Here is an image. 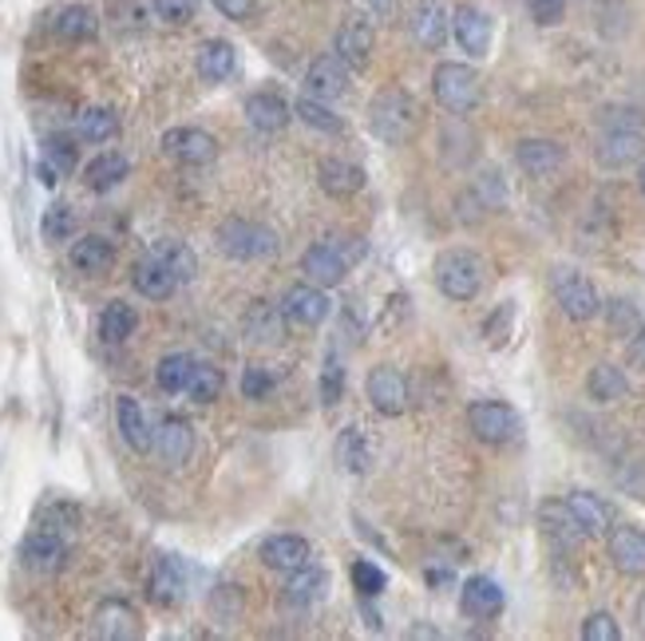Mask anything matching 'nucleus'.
<instances>
[{
    "mask_svg": "<svg viewBox=\"0 0 645 641\" xmlns=\"http://www.w3.org/2000/svg\"><path fill=\"white\" fill-rule=\"evenodd\" d=\"M369 127L380 143L389 147H404L416 139L420 132V104L404 87H384L369 104Z\"/></svg>",
    "mask_w": 645,
    "mask_h": 641,
    "instance_id": "obj_1",
    "label": "nucleus"
},
{
    "mask_svg": "<svg viewBox=\"0 0 645 641\" xmlns=\"http://www.w3.org/2000/svg\"><path fill=\"white\" fill-rule=\"evenodd\" d=\"M364 238L357 234H332V238H321L317 245H309L302 258V274L317 285H341L345 274H349L352 265L364 258Z\"/></svg>",
    "mask_w": 645,
    "mask_h": 641,
    "instance_id": "obj_2",
    "label": "nucleus"
},
{
    "mask_svg": "<svg viewBox=\"0 0 645 641\" xmlns=\"http://www.w3.org/2000/svg\"><path fill=\"white\" fill-rule=\"evenodd\" d=\"M436 285L452 302H472L475 293L484 290V262L472 250H447L436 258Z\"/></svg>",
    "mask_w": 645,
    "mask_h": 641,
    "instance_id": "obj_3",
    "label": "nucleus"
},
{
    "mask_svg": "<svg viewBox=\"0 0 645 641\" xmlns=\"http://www.w3.org/2000/svg\"><path fill=\"white\" fill-rule=\"evenodd\" d=\"M219 250L234 262H257V258L277 254V234L250 218H226L219 227Z\"/></svg>",
    "mask_w": 645,
    "mask_h": 641,
    "instance_id": "obj_4",
    "label": "nucleus"
},
{
    "mask_svg": "<svg viewBox=\"0 0 645 641\" xmlns=\"http://www.w3.org/2000/svg\"><path fill=\"white\" fill-rule=\"evenodd\" d=\"M432 92H436L440 107H447L452 115H467L479 104V76L467 64H440L432 76Z\"/></svg>",
    "mask_w": 645,
    "mask_h": 641,
    "instance_id": "obj_5",
    "label": "nucleus"
},
{
    "mask_svg": "<svg viewBox=\"0 0 645 641\" xmlns=\"http://www.w3.org/2000/svg\"><path fill=\"white\" fill-rule=\"evenodd\" d=\"M551 290H554V302H559V309L567 313L570 320H590L599 317L602 309V297L599 290H594V282L590 277H582L579 270H554L551 274Z\"/></svg>",
    "mask_w": 645,
    "mask_h": 641,
    "instance_id": "obj_6",
    "label": "nucleus"
},
{
    "mask_svg": "<svg viewBox=\"0 0 645 641\" xmlns=\"http://www.w3.org/2000/svg\"><path fill=\"white\" fill-rule=\"evenodd\" d=\"M467 424H472V432L484 443H511L522 432L519 412L511 404H504V400H475L467 408Z\"/></svg>",
    "mask_w": 645,
    "mask_h": 641,
    "instance_id": "obj_7",
    "label": "nucleus"
},
{
    "mask_svg": "<svg viewBox=\"0 0 645 641\" xmlns=\"http://www.w3.org/2000/svg\"><path fill=\"white\" fill-rule=\"evenodd\" d=\"M599 162L610 170H622L630 162H637L645 155V135H642V123H622V119H610L606 132L599 135Z\"/></svg>",
    "mask_w": 645,
    "mask_h": 641,
    "instance_id": "obj_8",
    "label": "nucleus"
},
{
    "mask_svg": "<svg viewBox=\"0 0 645 641\" xmlns=\"http://www.w3.org/2000/svg\"><path fill=\"white\" fill-rule=\"evenodd\" d=\"M282 317L289 320V325H302V329H314V325H321L325 317H329V293H325V285L317 282H297L285 290L282 297Z\"/></svg>",
    "mask_w": 645,
    "mask_h": 641,
    "instance_id": "obj_9",
    "label": "nucleus"
},
{
    "mask_svg": "<svg viewBox=\"0 0 645 641\" xmlns=\"http://www.w3.org/2000/svg\"><path fill=\"white\" fill-rule=\"evenodd\" d=\"M504 586L495 582L491 575H472L459 586V613L472 618V622H491V618L504 613Z\"/></svg>",
    "mask_w": 645,
    "mask_h": 641,
    "instance_id": "obj_10",
    "label": "nucleus"
},
{
    "mask_svg": "<svg viewBox=\"0 0 645 641\" xmlns=\"http://www.w3.org/2000/svg\"><path fill=\"white\" fill-rule=\"evenodd\" d=\"M20 563L29 566L32 575H56L67 563V543L56 527H40L20 543Z\"/></svg>",
    "mask_w": 645,
    "mask_h": 641,
    "instance_id": "obj_11",
    "label": "nucleus"
},
{
    "mask_svg": "<svg viewBox=\"0 0 645 641\" xmlns=\"http://www.w3.org/2000/svg\"><path fill=\"white\" fill-rule=\"evenodd\" d=\"M349 72L352 67L345 64L337 52H325V56H317L314 64H309V72H305V92L325 99V104H332V99L349 95Z\"/></svg>",
    "mask_w": 645,
    "mask_h": 641,
    "instance_id": "obj_12",
    "label": "nucleus"
},
{
    "mask_svg": "<svg viewBox=\"0 0 645 641\" xmlns=\"http://www.w3.org/2000/svg\"><path fill=\"white\" fill-rule=\"evenodd\" d=\"M452 36L472 60H484L491 52V17L475 4H459L456 17H452Z\"/></svg>",
    "mask_w": 645,
    "mask_h": 641,
    "instance_id": "obj_13",
    "label": "nucleus"
},
{
    "mask_svg": "<svg viewBox=\"0 0 645 641\" xmlns=\"http://www.w3.org/2000/svg\"><path fill=\"white\" fill-rule=\"evenodd\" d=\"M162 151L171 155V159L187 162V167H202V162L219 155V143L202 127H171V132L162 135Z\"/></svg>",
    "mask_w": 645,
    "mask_h": 641,
    "instance_id": "obj_14",
    "label": "nucleus"
},
{
    "mask_svg": "<svg viewBox=\"0 0 645 641\" xmlns=\"http://www.w3.org/2000/svg\"><path fill=\"white\" fill-rule=\"evenodd\" d=\"M369 400L380 416H400L409 408V380L392 365H380L369 372Z\"/></svg>",
    "mask_w": 645,
    "mask_h": 641,
    "instance_id": "obj_15",
    "label": "nucleus"
},
{
    "mask_svg": "<svg viewBox=\"0 0 645 641\" xmlns=\"http://www.w3.org/2000/svg\"><path fill=\"white\" fill-rule=\"evenodd\" d=\"M372 24L369 17H361V12H352V17H345L341 32H337V56L345 60V64L352 67V72H364L372 60Z\"/></svg>",
    "mask_w": 645,
    "mask_h": 641,
    "instance_id": "obj_16",
    "label": "nucleus"
},
{
    "mask_svg": "<svg viewBox=\"0 0 645 641\" xmlns=\"http://www.w3.org/2000/svg\"><path fill=\"white\" fill-rule=\"evenodd\" d=\"M155 452L167 467H182L194 452V428L182 416H167L159 428H155Z\"/></svg>",
    "mask_w": 645,
    "mask_h": 641,
    "instance_id": "obj_17",
    "label": "nucleus"
},
{
    "mask_svg": "<svg viewBox=\"0 0 645 641\" xmlns=\"http://www.w3.org/2000/svg\"><path fill=\"white\" fill-rule=\"evenodd\" d=\"M567 507H570V515L579 519L586 538H602L614 530V511H610V503L602 500V495H594V491H570Z\"/></svg>",
    "mask_w": 645,
    "mask_h": 641,
    "instance_id": "obj_18",
    "label": "nucleus"
},
{
    "mask_svg": "<svg viewBox=\"0 0 645 641\" xmlns=\"http://www.w3.org/2000/svg\"><path fill=\"white\" fill-rule=\"evenodd\" d=\"M447 32H452V20H447L444 0H416V12H412V36L420 48L436 52L447 44Z\"/></svg>",
    "mask_w": 645,
    "mask_h": 641,
    "instance_id": "obj_19",
    "label": "nucleus"
},
{
    "mask_svg": "<svg viewBox=\"0 0 645 641\" xmlns=\"http://www.w3.org/2000/svg\"><path fill=\"white\" fill-rule=\"evenodd\" d=\"M131 285L147 297V302H167L175 290H179V277L171 274V265L162 262V258L147 254L135 262L131 270Z\"/></svg>",
    "mask_w": 645,
    "mask_h": 641,
    "instance_id": "obj_20",
    "label": "nucleus"
},
{
    "mask_svg": "<svg viewBox=\"0 0 645 641\" xmlns=\"http://www.w3.org/2000/svg\"><path fill=\"white\" fill-rule=\"evenodd\" d=\"M309 555H314V547H309V538H302V535H269L266 543H262V563H266L269 570H282V575L302 570V566L309 563Z\"/></svg>",
    "mask_w": 645,
    "mask_h": 641,
    "instance_id": "obj_21",
    "label": "nucleus"
},
{
    "mask_svg": "<svg viewBox=\"0 0 645 641\" xmlns=\"http://www.w3.org/2000/svg\"><path fill=\"white\" fill-rule=\"evenodd\" d=\"M610 558L622 575L642 578L645 575V530L642 527H614L610 530Z\"/></svg>",
    "mask_w": 645,
    "mask_h": 641,
    "instance_id": "obj_22",
    "label": "nucleus"
},
{
    "mask_svg": "<svg viewBox=\"0 0 645 641\" xmlns=\"http://www.w3.org/2000/svg\"><path fill=\"white\" fill-rule=\"evenodd\" d=\"M246 119L254 132L274 135V132H285V123L294 119V107L285 104V95L277 92H254L246 99Z\"/></svg>",
    "mask_w": 645,
    "mask_h": 641,
    "instance_id": "obj_23",
    "label": "nucleus"
},
{
    "mask_svg": "<svg viewBox=\"0 0 645 641\" xmlns=\"http://www.w3.org/2000/svg\"><path fill=\"white\" fill-rule=\"evenodd\" d=\"M317 182H321V190L329 199H352V195L364 190V170L349 159H321Z\"/></svg>",
    "mask_w": 645,
    "mask_h": 641,
    "instance_id": "obj_24",
    "label": "nucleus"
},
{
    "mask_svg": "<svg viewBox=\"0 0 645 641\" xmlns=\"http://www.w3.org/2000/svg\"><path fill=\"white\" fill-rule=\"evenodd\" d=\"M539 527L559 550H574L582 538H586V535H582V527H579V519L570 515L567 500H562V503H542V507H539Z\"/></svg>",
    "mask_w": 645,
    "mask_h": 641,
    "instance_id": "obj_25",
    "label": "nucleus"
},
{
    "mask_svg": "<svg viewBox=\"0 0 645 641\" xmlns=\"http://www.w3.org/2000/svg\"><path fill=\"white\" fill-rule=\"evenodd\" d=\"M67 262H72V270H80V274H87V277L107 274V270L115 265V245L107 242V238H99V234H84V238L72 242Z\"/></svg>",
    "mask_w": 645,
    "mask_h": 641,
    "instance_id": "obj_26",
    "label": "nucleus"
},
{
    "mask_svg": "<svg viewBox=\"0 0 645 641\" xmlns=\"http://www.w3.org/2000/svg\"><path fill=\"white\" fill-rule=\"evenodd\" d=\"M115 420H119V432H124V440H127L131 452H151L155 448V428H151V420H147V412H142L139 400L119 397V404H115Z\"/></svg>",
    "mask_w": 645,
    "mask_h": 641,
    "instance_id": "obj_27",
    "label": "nucleus"
},
{
    "mask_svg": "<svg viewBox=\"0 0 645 641\" xmlns=\"http://www.w3.org/2000/svg\"><path fill=\"white\" fill-rule=\"evenodd\" d=\"M515 159H519V167L527 170V175H554V170L567 162V151H562V143L554 139H522L519 147H515Z\"/></svg>",
    "mask_w": 645,
    "mask_h": 641,
    "instance_id": "obj_28",
    "label": "nucleus"
},
{
    "mask_svg": "<svg viewBox=\"0 0 645 641\" xmlns=\"http://www.w3.org/2000/svg\"><path fill=\"white\" fill-rule=\"evenodd\" d=\"M95 633L99 638H139V613L119 598H107L95 610Z\"/></svg>",
    "mask_w": 645,
    "mask_h": 641,
    "instance_id": "obj_29",
    "label": "nucleus"
},
{
    "mask_svg": "<svg viewBox=\"0 0 645 641\" xmlns=\"http://www.w3.org/2000/svg\"><path fill=\"white\" fill-rule=\"evenodd\" d=\"M199 76L207 80V84H222V80L234 76L237 67V52L230 40H207V44L199 48Z\"/></svg>",
    "mask_w": 645,
    "mask_h": 641,
    "instance_id": "obj_30",
    "label": "nucleus"
},
{
    "mask_svg": "<svg viewBox=\"0 0 645 641\" xmlns=\"http://www.w3.org/2000/svg\"><path fill=\"white\" fill-rule=\"evenodd\" d=\"M332 455H337V463H341L349 475H364L372 467V443L361 428H341Z\"/></svg>",
    "mask_w": 645,
    "mask_h": 641,
    "instance_id": "obj_31",
    "label": "nucleus"
},
{
    "mask_svg": "<svg viewBox=\"0 0 645 641\" xmlns=\"http://www.w3.org/2000/svg\"><path fill=\"white\" fill-rule=\"evenodd\" d=\"M329 595V575H325L321 566H309L305 563L302 570L289 575V586H285V598L294 606H314Z\"/></svg>",
    "mask_w": 645,
    "mask_h": 641,
    "instance_id": "obj_32",
    "label": "nucleus"
},
{
    "mask_svg": "<svg viewBox=\"0 0 645 641\" xmlns=\"http://www.w3.org/2000/svg\"><path fill=\"white\" fill-rule=\"evenodd\" d=\"M127 159L119 151H104V155H95L92 162L84 167V182L87 190H95V195H104V190L119 187V182L127 179Z\"/></svg>",
    "mask_w": 645,
    "mask_h": 641,
    "instance_id": "obj_33",
    "label": "nucleus"
},
{
    "mask_svg": "<svg viewBox=\"0 0 645 641\" xmlns=\"http://www.w3.org/2000/svg\"><path fill=\"white\" fill-rule=\"evenodd\" d=\"M52 29H56V36L67 40V44H84V40H95L99 20H95V12L87 9V4H67V9H60Z\"/></svg>",
    "mask_w": 645,
    "mask_h": 641,
    "instance_id": "obj_34",
    "label": "nucleus"
},
{
    "mask_svg": "<svg viewBox=\"0 0 645 641\" xmlns=\"http://www.w3.org/2000/svg\"><path fill=\"white\" fill-rule=\"evenodd\" d=\"M194 365H199V360L190 357V353H167V357L159 360V368H155V385H159L167 397H179V392H187L190 377H194Z\"/></svg>",
    "mask_w": 645,
    "mask_h": 641,
    "instance_id": "obj_35",
    "label": "nucleus"
},
{
    "mask_svg": "<svg viewBox=\"0 0 645 641\" xmlns=\"http://www.w3.org/2000/svg\"><path fill=\"white\" fill-rule=\"evenodd\" d=\"M135 325H139V313L127 302H107V309L99 313V337H104L107 345H124L135 333Z\"/></svg>",
    "mask_w": 645,
    "mask_h": 641,
    "instance_id": "obj_36",
    "label": "nucleus"
},
{
    "mask_svg": "<svg viewBox=\"0 0 645 641\" xmlns=\"http://www.w3.org/2000/svg\"><path fill=\"white\" fill-rule=\"evenodd\" d=\"M626 377H622V368L614 365H594L586 377V392L590 400H599V404H614V400L626 397Z\"/></svg>",
    "mask_w": 645,
    "mask_h": 641,
    "instance_id": "obj_37",
    "label": "nucleus"
},
{
    "mask_svg": "<svg viewBox=\"0 0 645 641\" xmlns=\"http://www.w3.org/2000/svg\"><path fill=\"white\" fill-rule=\"evenodd\" d=\"M151 598L159 606H171L182 598V563L179 558H162L151 575Z\"/></svg>",
    "mask_w": 645,
    "mask_h": 641,
    "instance_id": "obj_38",
    "label": "nucleus"
},
{
    "mask_svg": "<svg viewBox=\"0 0 645 641\" xmlns=\"http://www.w3.org/2000/svg\"><path fill=\"white\" fill-rule=\"evenodd\" d=\"M151 254L171 265V274L179 277V285H187L190 277H194V270H199V262H194V254H190V245L187 242H175V238H162V242H155Z\"/></svg>",
    "mask_w": 645,
    "mask_h": 641,
    "instance_id": "obj_39",
    "label": "nucleus"
},
{
    "mask_svg": "<svg viewBox=\"0 0 645 641\" xmlns=\"http://www.w3.org/2000/svg\"><path fill=\"white\" fill-rule=\"evenodd\" d=\"M294 115L309 123V127H317V132H325V135L345 132L341 115H332V107L325 104V99H317V95H302V99H297V107H294Z\"/></svg>",
    "mask_w": 645,
    "mask_h": 641,
    "instance_id": "obj_40",
    "label": "nucleus"
},
{
    "mask_svg": "<svg viewBox=\"0 0 645 641\" xmlns=\"http://www.w3.org/2000/svg\"><path fill=\"white\" fill-rule=\"evenodd\" d=\"M222 368H214V365H207V360H199L194 365V377H190V385H187V397L194 400V404H214V400L222 397Z\"/></svg>",
    "mask_w": 645,
    "mask_h": 641,
    "instance_id": "obj_41",
    "label": "nucleus"
},
{
    "mask_svg": "<svg viewBox=\"0 0 645 641\" xmlns=\"http://www.w3.org/2000/svg\"><path fill=\"white\" fill-rule=\"evenodd\" d=\"M76 132H80V139H87V143H107L119 132V119H115L112 107H87V112L80 115Z\"/></svg>",
    "mask_w": 645,
    "mask_h": 641,
    "instance_id": "obj_42",
    "label": "nucleus"
},
{
    "mask_svg": "<svg viewBox=\"0 0 645 641\" xmlns=\"http://www.w3.org/2000/svg\"><path fill=\"white\" fill-rule=\"evenodd\" d=\"M40 234H44V242H67L76 234V210L67 202H52L40 218Z\"/></svg>",
    "mask_w": 645,
    "mask_h": 641,
    "instance_id": "obj_43",
    "label": "nucleus"
},
{
    "mask_svg": "<svg viewBox=\"0 0 645 641\" xmlns=\"http://www.w3.org/2000/svg\"><path fill=\"white\" fill-rule=\"evenodd\" d=\"M349 578H352V586H357V595L361 598H380L384 595V586H389V575H384L377 563H369V558H357L352 570H349Z\"/></svg>",
    "mask_w": 645,
    "mask_h": 641,
    "instance_id": "obj_44",
    "label": "nucleus"
},
{
    "mask_svg": "<svg viewBox=\"0 0 645 641\" xmlns=\"http://www.w3.org/2000/svg\"><path fill=\"white\" fill-rule=\"evenodd\" d=\"M44 159L60 170V175H72L80 162V147L72 135H47L44 139Z\"/></svg>",
    "mask_w": 645,
    "mask_h": 641,
    "instance_id": "obj_45",
    "label": "nucleus"
},
{
    "mask_svg": "<svg viewBox=\"0 0 645 641\" xmlns=\"http://www.w3.org/2000/svg\"><path fill=\"white\" fill-rule=\"evenodd\" d=\"M246 329L254 333V340L269 345V340H282V325H277L274 309L266 302H254V309L246 313Z\"/></svg>",
    "mask_w": 645,
    "mask_h": 641,
    "instance_id": "obj_46",
    "label": "nucleus"
},
{
    "mask_svg": "<svg viewBox=\"0 0 645 641\" xmlns=\"http://www.w3.org/2000/svg\"><path fill=\"white\" fill-rule=\"evenodd\" d=\"M151 9L162 24H190L199 12V0H151Z\"/></svg>",
    "mask_w": 645,
    "mask_h": 641,
    "instance_id": "obj_47",
    "label": "nucleus"
},
{
    "mask_svg": "<svg viewBox=\"0 0 645 641\" xmlns=\"http://www.w3.org/2000/svg\"><path fill=\"white\" fill-rule=\"evenodd\" d=\"M617 638H622V626L614 622V613L599 610L582 622V641H617Z\"/></svg>",
    "mask_w": 645,
    "mask_h": 641,
    "instance_id": "obj_48",
    "label": "nucleus"
},
{
    "mask_svg": "<svg viewBox=\"0 0 645 641\" xmlns=\"http://www.w3.org/2000/svg\"><path fill=\"white\" fill-rule=\"evenodd\" d=\"M269 392H274V372L262 365H250L246 372H242V397L246 400H266Z\"/></svg>",
    "mask_w": 645,
    "mask_h": 641,
    "instance_id": "obj_49",
    "label": "nucleus"
},
{
    "mask_svg": "<svg viewBox=\"0 0 645 641\" xmlns=\"http://www.w3.org/2000/svg\"><path fill=\"white\" fill-rule=\"evenodd\" d=\"M341 392H345V368L337 357H329L321 368V404L332 408L337 400H341Z\"/></svg>",
    "mask_w": 645,
    "mask_h": 641,
    "instance_id": "obj_50",
    "label": "nucleus"
},
{
    "mask_svg": "<svg viewBox=\"0 0 645 641\" xmlns=\"http://www.w3.org/2000/svg\"><path fill=\"white\" fill-rule=\"evenodd\" d=\"M527 9H531L535 24L551 29V24H559L562 20V12H567V0H527Z\"/></svg>",
    "mask_w": 645,
    "mask_h": 641,
    "instance_id": "obj_51",
    "label": "nucleus"
},
{
    "mask_svg": "<svg viewBox=\"0 0 645 641\" xmlns=\"http://www.w3.org/2000/svg\"><path fill=\"white\" fill-rule=\"evenodd\" d=\"M511 317H515V305L504 302V305H499V313H495V317L487 320V345H495V349L504 345L507 333H511Z\"/></svg>",
    "mask_w": 645,
    "mask_h": 641,
    "instance_id": "obj_52",
    "label": "nucleus"
},
{
    "mask_svg": "<svg viewBox=\"0 0 645 641\" xmlns=\"http://www.w3.org/2000/svg\"><path fill=\"white\" fill-rule=\"evenodd\" d=\"M210 4H214V9H219L226 20H237V24L257 12V0H210Z\"/></svg>",
    "mask_w": 645,
    "mask_h": 641,
    "instance_id": "obj_53",
    "label": "nucleus"
},
{
    "mask_svg": "<svg viewBox=\"0 0 645 641\" xmlns=\"http://www.w3.org/2000/svg\"><path fill=\"white\" fill-rule=\"evenodd\" d=\"M630 365H634V368H645V325L634 333V340H630Z\"/></svg>",
    "mask_w": 645,
    "mask_h": 641,
    "instance_id": "obj_54",
    "label": "nucleus"
},
{
    "mask_svg": "<svg viewBox=\"0 0 645 641\" xmlns=\"http://www.w3.org/2000/svg\"><path fill=\"white\" fill-rule=\"evenodd\" d=\"M610 320H614V329L617 325H634V305H626V302H614V309H610Z\"/></svg>",
    "mask_w": 645,
    "mask_h": 641,
    "instance_id": "obj_55",
    "label": "nucleus"
},
{
    "mask_svg": "<svg viewBox=\"0 0 645 641\" xmlns=\"http://www.w3.org/2000/svg\"><path fill=\"white\" fill-rule=\"evenodd\" d=\"M36 175H40V182H44L47 190H52L60 179H64V175H60V170L52 167V162H47V159H40V162H36Z\"/></svg>",
    "mask_w": 645,
    "mask_h": 641,
    "instance_id": "obj_56",
    "label": "nucleus"
},
{
    "mask_svg": "<svg viewBox=\"0 0 645 641\" xmlns=\"http://www.w3.org/2000/svg\"><path fill=\"white\" fill-rule=\"evenodd\" d=\"M369 4H372V12H377V17H384V20L396 12V0H369Z\"/></svg>",
    "mask_w": 645,
    "mask_h": 641,
    "instance_id": "obj_57",
    "label": "nucleus"
},
{
    "mask_svg": "<svg viewBox=\"0 0 645 641\" xmlns=\"http://www.w3.org/2000/svg\"><path fill=\"white\" fill-rule=\"evenodd\" d=\"M427 586H447L452 582V570H432V566H427Z\"/></svg>",
    "mask_w": 645,
    "mask_h": 641,
    "instance_id": "obj_58",
    "label": "nucleus"
},
{
    "mask_svg": "<svg viewBox=\"0 0 645 641\" xmlns=\"http://www.w3.org/2000/svg\"><path fill=\"white\" fill-rule=\"evenodd\" d=\"M637 187H642V195H645V162H642V170H637Z\"/></svg>",
    "mask_w": 645,
    "mask_h": 641,
    "instance_id": "obj_59",
    "label": "nucleus"
}]
</instances>
